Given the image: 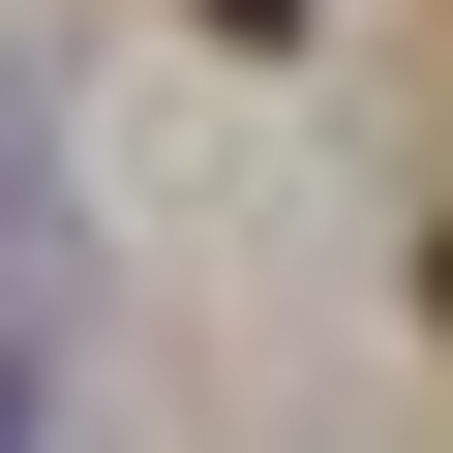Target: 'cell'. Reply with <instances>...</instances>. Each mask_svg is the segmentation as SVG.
I'll list each match as a JSON object with an SVG mask.
<instances>
[{
  "instance_id": "6da1fadb",
  "label": "cell",
  "mask_w": 453,
  "mask_h": 453,
  "mask_svg": "<svg viewBox=\"0 0 453 453\" xmlns=\"http://www.w3.org/2000/svg\"><path fill=\"white\" fill-rule=\"evenodd\" d=\"M211 31H242V61H273V31H303V0H211Z\"/></svg>"
},
{
  "instance_id": "7a4b0ae2",
  "label": "cell",
  "mask_w": 453,
  "mask_h": 453,
  "mask_svg": "<svg viewBox=\"0 0 453 453\" xmlns=\"http://www.w3.org/2000/svg\"><path fill=\"white\" fill-rule=\"evenodd\" d=\"M423 333H453V242H423Z\"/></svg>"
}]
</instances>
